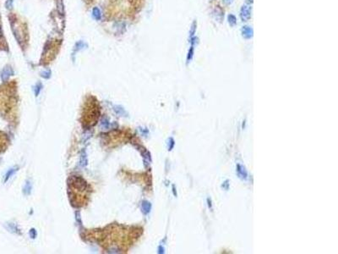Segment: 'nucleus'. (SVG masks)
<instances>
[{"mask_svg":"<svg viewBox=\"0 0 338 254\" xmlns=\"http://www.w3.org/2000/svg\"><path fill=\"white\" fill-rule=\"evenodd\" d=\"M134 230V228H129V226L111 225L103 230L93 231V238L97 239L100 245L105 247L106 249L118 248L127 252L129 246L134 242V238L138 236V235H132Z\"/></svg>","mask_w":338,"mask_h":254,"instance_id":"nucleus-1","label":"nucleus"},{"mask_svg":"<svg viewBox=\"0 0 338 254\" xmlns=\"http://www.w3.org/2000/svg\"><path fill=\"white\" fill-rule=\"evenodd\" d=\"M68 185L71 204L78 208L86 205L90 197V189L86 181L80 177H70Z\"/></svg>","mask_w":338,"mask_h":254,"instance_id":"nucleus-2","label":"nucleus"},{"mask_svg":"<svg viewBox=\"0 0 338 254\" xmlns=\"http://www.w3.org/2000/svg\"><path fill=\"white\" fill-rule=\"evenodd\" d=\"M100 105L97 100L91 97L84 103L81 112V124L85 127H91L97 124L100 118Z\"/></svg>","mask_w":338,"mask_h":254,"instance_id":"nucleus-3","label":"nucleus"},{"mask_svg":"<svg viewBox=\"0 0 338 254\" xmlns=\"http://www.w3.org/2000/svg\"><path fill=\"white\" fill-rule=\"evenodd\" d=\"M251 13H252V8L250 5L244 4L242 6L240 10V18L243 21H248L251 18Z\"/></svg>","mask_w":338,"mask_h":254,"instance_id":"nucleus-4","label":"nucleus"},{"mask_svg":"<svg viewBox=\"0 0 338 254\" xmlns=\"http://www.w3.org/2000/svg\"><path fill=\"white\" fill-rule=\"evenodd\" d=\"M242 36L245 39H250L254 36V30L249 26H243L241 29Z\"/></svg>","mask_w":338,"mask_h":254,"instance_id":"nucleus-5","label":"nucleus"},{"mask_svg":"<svg viewBox=\"0 0 338 254\" xmlns=\"http://www.w3.org/2000/svg\"><path fill=\"white\" fill-rule=\"evenodd\" d=\"M6 144H7V141H6L5 135L3 133H0V151L5 148Z\"/></svg>","mask_w":338,"mask_h":254,"instance_id":"nucleus-6","label":"nucleus"},{"mask_svg":"<svg viewBox=\"0 0 338 254\" xmlns=\"http://www.w3.org/2000/svg\"><path fill=\"white\" fill-rule=\"evenodd\" d=\"M227 20H228V23L230 24V26H232V27H234V26L236 25L237 18L235 17V15H233L230 14V15H228V17H227Z\"/></svg>","mask_w":338,"mask_h":254,"instance_id":"nucleus-7","label":"nucleus"},{"mask_svg":"<svg viewBox=\"0 0 338 254\" xmlns=\"http://www.w3.org/2000/svg\"><path fill=\"white\" fill-rule=\"evenodd\" d=\"M194 44H191V47H190V49H189V51H188V57H187V62H189L190 60H192V58H193L194 56Z\"/></svg>","mask_w":338,"mask_h":254,"instance_id":"nucleus-8","label":"nucleus"},{"mask_svg":"<svg viewBox=\"0 0 338 254\" xmlns=\"http://www.w3.org/2000/svg\"><path fill=\"white\" fill-rule=\"evenodd\" d=\"M195 31H196V21H194L193 24H192V27H191V31L189 32V39L193 38L194 33H195Z\"/></svg>","mask_w":338,"mask_h":254,"instance_id":"nucleus-9","label":"nucleus"},{"mask_svg":"<svg viewBox=\"0 0 338 254\" xmlns=\"http://www.w3.org/2000/svg\"><path fill=\"white\" fill-rule=\"evenodd\" d=\"M223 1L225 2L227 4H232V3L233 0H223Z\"/></svg>","mask_w":338,"mask_h":254,"instance_id":"nucleus-10","label":"nucleus"},{"mask_svg":"<svg viewBox=\"0 0 338 254\" xmlns=\"http://www.w3.org/2000/svg\"><path fill=\"white\" fill-rule=\"evenodd\" d=\"M3 37V32H2V29H1V27H0V38Z\"/></svg>","mask_w":338,"mask_h":254,"instance_id":"nucleus-11","label":"nucleus"}]
</instances>
